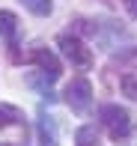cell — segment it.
<instances>
[{"mask_svg":"<svg viewBox=\"0 0 137 146\" xmlns=\"http://www.w3.org/2000/svg\"><path fill=\"white\" fill-rule=\"evenodd\" d=\"M21 3L27 6L33 15H39V18H45V15L54 12V0H21Z\"/></svg>","mask_w":137,"mask_h":146,"instance_id":"9c48e42d","label":"cell"},{"mask_svg":"<svg viewBox=\"0 0 137 146\" xmlns=\"http://www.w3.org/2000/svg\"><path fill=\"white\" fill-rule=\"evenodd\" d=\"M128 12H131V15L137 18V0H128Z\"/></svg>","mask_w":137,"mask_h":146,"instance_id":"8fae6325","label":"cell"},{"mask_svg":"<svg viewBox=\"0 0 137 146\" xmlns=\"http://www.w3.org/2000/svg\"><path fill=\"white\" fill-rule=\"evenodd\" d=\"M66 104L71 108V113L87 116L89 110H93V84H89L87 78L69 81V87H66Z\"/></svg>","mask_w":137,"mask_h":146,"instance_id":"3957f363","label":"cell"},{"mask_svg":"<svg viewBox=\"0 0 137 146\" xmlns=\"http://www.w3.org/2000/svg\"><path fill=\"white\" fill-rule=\"evenodd\" d=\"M57 48H60V54L66 57L71 66H77V69H89V66H93V51L77 36H71V33H60V36H57Z\"/></svg>","mask_w":137,"mask_h":146,"instance_id":"7a4b0ae2","label":"cell"},{"mask_svg":"<svg viewBox=\"0 0 137 146\" xmlns=\"http://www.w3.org/2000/svg\"><path fill=\"white\" fill-rule=\"evenodd\" d=\"M30 63L39 66V72H42L48 81H57V78L63 75V66H60V60H57V54H51L48 48H36V51H30Z\"/></svg>","mask_w":137,"mask_h":146,"instance_id":"277c9868","label":"cell"},{"mask_svg":"<svg viewBox=\"0 0 137 146\" xmlns=\"http://www.w3.org/2000/svg\"><path fill=\"white\" fill-rule=\"evenodd\" d=\"M75 143L77 146H101V137L95 131V125H81L75 131Z\"/></svg>","mask_w":137,"mask_h":146,"instance_id":"ba28073f","label":"cell"},{"mask_svg":"<svg viewBox=\"0 0 137 146\" xmlns=\"http://www.w3.org/2000/svg\"><path fill=\"white\" fill-rule=\"evenodd\" d=\"M0 146H12V143H0Z\"/></svg>","mask_w":137,"mask_h":146,"instance_id":"7c38bea8","label":"cell"},{"mask_svg":"<svg viewBox=\"0 0 137 146\" xmlns=\"http://www.w3.org/2000/svg\"><path fill=\"white\" fill-rule=\"evenodd\" d=\"M101 125L107 128V134L113 137V140H128L134 131V122H131V113H128L125 108H119V104H104L101 108Z\"/></svg>","mask_w":137,"mask_h":146,"instance_id":"6da1fadb","label":"cell"},{"mask_svg":"<svg viewBox=\"0 0 137 146\" xmlns=\"http://www.w3.org/2000/svg\"><path fill=\"white\" fill-rule=\"evenodd\" d=\"M39 146H57V125L45 110H39Z\"/></svg>","mask_w":137,"mask_h":146,"instance_id":"5b68a950","label":"cell"},{"mask_svg":"<svg viewBox=\"0 0 137 146\" xmlns=\"http://www.w3.org/2000/svg\"><path fill=\"white\" fill-rule=\"evenodd\" d=\"M122 90H125L131 98H137V75H125L122 78Z\"/></svg>","mask_w":137,"mask_h":146,"instance_id":"30bf717a","label":"cell"},{"mask_svg":"<svg viewBox=\"0 0 137 146\" xmlns=\"http://www.w3.org/2000/svg\"><path fill=\"white\" fill-rule=\"evenodd\" d=\"M21 122H24V113H21V108L0 102V128H12V125H21Z\"/></svg>","mask_w":137,"mask_h":146,"instance_id":"8992f818","label":"cell"},{"mask_svg":"<svg viewBox=\"0 0 137 146\" xmlns=\"http://www.w3.org/2000/svg\"><path fill=\"white\" fill-rule=\"evenodd\" d=\"M0 36L9 39V42H15V36H18V18L6 9H0Z\"/></svg>","mask_w":137,"mask_h":146,"instance_id":"52a82bcc","label":"cell"}]
</instances>
